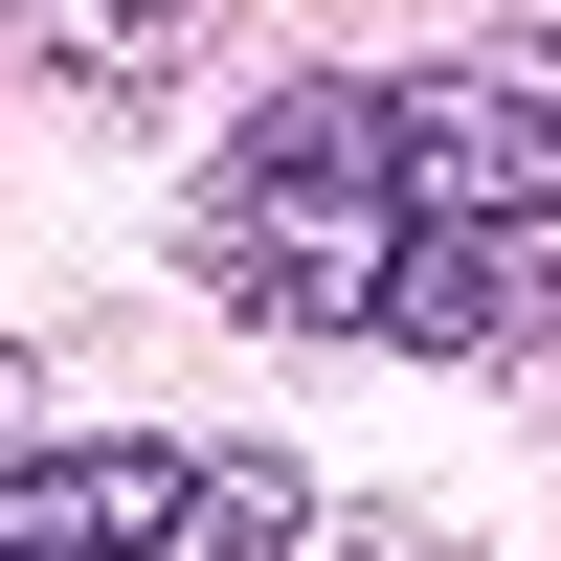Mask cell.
Masks as SVG:
<instances>
[{
  "label": "cell",
  "instance_id": "obj_1",
  "mask_svg": "<svg viewBox=\"0 0 561 561\" xmlns=\"http://www.w3.org/2000/svg\"><path fill=\"white\" fill-rule=\"evenodd\" d=\"M180 270L270 337L539 359L561 337V113L494 68H314L180 180Z\"/></svg>",
  "mask_w": 561,
  "mask_h": 561
},
{
  "label": "cell",
  "instance_id": "obj_2",
  "mask_svg": "<svg viewBox=\"0 0 561 561\" xmlns=\"http://www.w3.org/2000/svg\"><path fill=\"white\" fill-rule=\"evenodd\" d=\"M180 472L203 449H0V561H158V517H180Z\"/></svg>",
  "mask_w": 561,
  "mask_h": 561
},
{
  "label": "cell",
  "instance_id": "obj_3",
  "mask_svg": "<svg viewBox=\"0 0 561 561\" xmlns=\"http://www.w3.org/2000/svg\"><path fill=\"white\" fill-rule=\"evenodd\" d=\"M158 561H314V494L270 472V449H203L180 517H158Z\"/></svg>",
  "mask_w": 561,
  "mask_h": 561
},
{
  "label": "cell",
  "instance_id": "obj_4",
  "mask_svg": "<svg viewBox=\"0 0 561 561\" xmlns=\"http://www.w3.org/2000/svg\"><path fill=\"white\" fill-rule=\"evenodd\" d=\"M45 45H68L90 90H158L180 68V0H45Z\"/></svg>",
  "mask_w": 561,
  "mask_h": 561
},
{
  "label": "cell",
  "instance_id": "obj_5",
  "mask_svg": "<svg viewBox=\"0 0 561 561\" xmlns=\"http://www.w3.org/2000/svg\"><path fill=\"white\" fill-rule=\"evenodd\" d=\"M472 23H494V45H517V68H561V0H472Z\"/></svg>",
  "mask_w": 561,
  "mask_h": 561
},
{
  "label": "cell",
  "instance_id": "obj_6",
  "mask_svg": "<svg viewBox=\"0 0 561 561\" xmlns=\"http://www.w3.org/2000/svg\"><path fill=\"white\" fill-rule=\"evenodd\" d=\"M0 404H23V337H0Z\"/></svg>",
  "mask_w": 561,
  "mask_h": 561
}]
</instances>
